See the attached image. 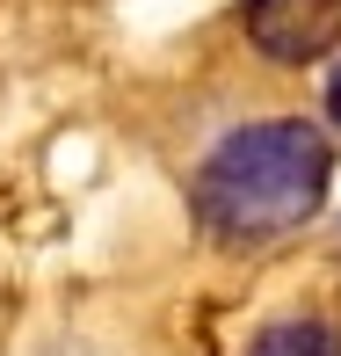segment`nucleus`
Listing matches in <instances>:
<instances>
[{"mask_svg":"<svg viewBox=\"0 0 341 356\" xmlns=\"http://www.w3.org/2000/svg\"><path fill=\"white\" fill-rule=\"evenodd\" d=\"M334 189V145L305 117L233 124L189 182V211L218 248H262L319 218Z\"/></svg>","mask_w":341,"mask_h":356,"instance_id":"nucleus-1","label":"nucleus"},{"mask_svg":"<svg viewBox=\"0 0 341 356\" xmlns=\"http://www.w3.org/2000/svg\"><path fill=\"white\" fill-rule=\"evenodd\" d=\"M240 37L269 66H313L341 44V0H240Z\"/></svg>","mask_w":341,"mask_h":356,"instance_id":"nucleus-2","label":"nucleus"},{"mask_svg":"<svg viewBox=\"0 0 341 356\" xmlns=\"http://www.w3.org/2000/svg\"><path fill=\"white\" fill-rule=\"evenodd\" d=\"M247 356H341V334L327 320H269V327H254Z\"/></svg>","mask_w":341,"mask_h":356,"instance_id":"nucleus-3","label":"nucleus"},{"mask_svg":"<svg viewBox=\"0 0 341 356\" xmlns=\"http://www.w3.org/2000/svg\"><path fill=\"white\" fill-rule=\"evenodd\" d=\"M319 102H327V124L341 131V58H334V73H327V88H319Z\"/></svg>","mask_w":341,"mask_h":356,"instance_id":"nucleus-4","label":"nucleus"}]
</instances>
